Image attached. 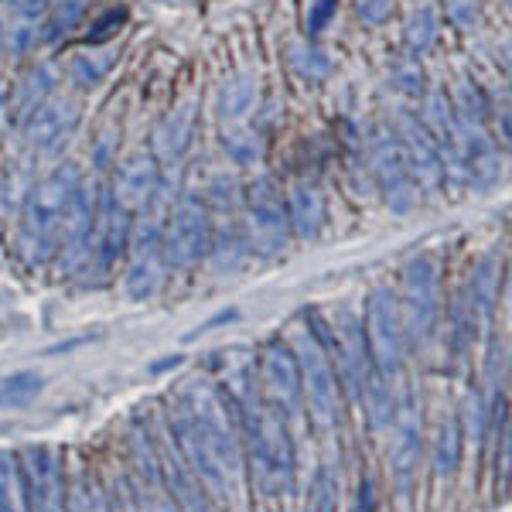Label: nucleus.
<instances>
[{"label": "nucleus", "mask_w": 512, "mask_h": 512, "mask_svg": "<svg viewBox=\"0 0 512 512\" xmlns=\"http://www.w3.org/2000/svg\"><path fill=\"white\" fill-rule=\"evenodd\" d=\"M287 222H291V236L301 239H315L321 222H325V198L311 181H297V185L287 192Z\"/></svg>", "instance_id": "18"}, {"label": "nucleus", "mask_w": 512, "mask_h": 512, "mask_svg": "<svg viewBox=\"0 0 512 512\" xmlns=\"http://www.w3.org/2000/svg\"><path fill=\"white\" fill-rule=\"evenodd\" d=\"M79 188H82V171L76 164H59V168L48 171L45 178L31 185L28 198H24V219H21V250L31 267L52 260L55 250H59L62 219L69 212V205L76 202Z\"/></svg>", "instance_id": "2"}, {"label": "nucleus", "mask_w": 512, "mask_h": 512, "mask_svg": "<svg viewBox=\"0 0 512 512\" xmlns=\"http://www.w3.org/2000/svg\"><path fill=\"white\" fill-rule=\"evenodd\" d=\"M89 0H55V14H52V28L55 31H69L76 28V24L82 21V14H86Z\"/></svg>", "instance_id": "33"}, {"label": "nucleus", "mask_w": 512, "mask_h": 512, "mask_svg": "<svg viewBox=\"0 0 512 512\" xmlns=\"http://www.w3.org/2000/svg\"><path fill=\"white\" fill-rule=\"evenodd\" d=\"M21 475L24 495L31 512H65V482H62V458L48 444H28L21 451Z\"/></svg>", "instance_id": "12"}, {"label": "nucleus", "mask_w": 512, "mask_h": 512, "mask_svg": "<svg viewBox=\"0 0 512 512\" xmlns=\"http://www.w3.org/2000/svg\"><path fill=\"white\" fill-rule=\"evenodd\" d=\"M236 178H229V175H216L212 178V202L222 205V209H233L236 205Z\"/></svg>", "instance_id": "38"}, {"label": "nucleus", "mask_w": 512, "mask_h": 512, "mask_svg": "<svg viewBox=\"0 0 512 512\" xmlns=\"http://www.w3.org/2000/svg\"><path fill=\"white\" fill-rule=\"evenodd\" d=\"M175 366H181V355H171V359L158 362V366H154V373H161V369H175Z\"/></svg>", "instance_id": "41"}, {"label": "nucleus", "mask_w": 512, "mask_h": 512, "mask_svg": "<svg viewBox=\"0 0 512 512\" xmlns=\"http://www.w3.org/2000/svg\"><path fill=\"white\" fill-rule=\"evenodd\" d=\"M222 151L229 154L233 164H253L260 158V140L246 123H233V127L222 130Z\"/></svg>", "instance_id": "27"}, {"label": "nucleus", "mask_w": 512, "mask_h": 512, "mask_svg": "<svg viewBox=\"0 0 512 512\" xmlns=\"http://www.w3.org/2000/svg\"><path fill=\"white\" fill-rule=\"evenodd\" d=\"M396 448H393V468H396V478L400 485H407L410 472L417 465V454H420V417H417V407L414 403H403L400 407V417H396Z\"/></svg>", "instance_id": "19"}, {"label": "nucleus", "mask_w": 512, "mask_h": 512, "mask_svg": "<svg viewBox=\"0 0 512 512\" xmlns=\"http://www.w3.org/2000/svg\"><path fill=\"white\" fill-rule=\"evenodd\" d=\"M7 11H14L21 21H38L48 11V0H4Z\"/></svg>", "instance_id": "39"}, {"label": "nucleus", "mask_w": 512, "mask_h": 512, "mask_svg": "<svg viewBox=\"0 0 512 512\" xmlns=\"http://www.w3.org/2000/svg\"><path fill=\"white\" fill-rule=\"evenodd\" d=\"M335 362L342 369V379L349 383V390L355 400H362L369 407L376 424H386L393 410L390 400V383L376 373L373 359H369V345H366V332H362V321L352 315V311H338L335 315Z\"/></svg>", "instance_id": "3"}, {"label": "nucleus", "mask_w": 512, "mask_h": 512, "mask_svg": "<svg viewBox=\"0 0 512 512\" xmlns=\"http://www.w3.org/2000/svg\"><path fill=\"white\" fill-rule=\"evenodd\" d=\"M212 239L209 205L198 192H185L171 209V219L161 229V253L171 270H192L205 260Z\"/></svg>", "instance_id": "7"}, {"label": "nucleus", "mask_w": 512, "mask_h": 512, "mask_svg": "<svg viewBox=\"0 0 512 512\" xmlns=\"http://www.w3.org/2000/svg\"><path fill=\"white\" fill-rule=\"evenodd\" d=\"M4 52H7V28H4V21H0V59H4Z\"/></svg>", "instance_id": "42"}, {"label": "nucleus", "mask_w": 512, "mask_h": 512, "mask_svg": "<svg viewBox=\"0 0 512 512\" xmlns=\"http://www.w3.org/2000/svg\"><path fill=\"white\" fill-rule=\"evenodd\" d=\"M158 188H161V164H158V158H154V154L137 151L117 168L113 185H110V192H106V195L137 216V212L144 209L154 195H158Z\"/></svg>", "instance_id": "14"}, {"label": "nucleus", "mask_w": 512, "mask_h": 512, "mask_svg": "<svg viewBox=\"0 0 512 512\" xmlns=\"http://www.w3.org/2000/svg\"><path fill=\"white\" fill-rule=\"evenodd\" d=\"M175 434L188 468L202 478L205 489L219 499H229L236 492V478L243 465H239V448L226 403L212 386L192 383L181 393L175 410Z\"/></svg>", "instance_id": "1"}, {"label": "nucleus", "mask_w": 512, "mask_h": 512, "mask_svg": "<svg viewBox=\"0 0 512 512\" xmlns=\"http://www.w3.org/2000/svg\"><path fill=\"white\" fill-rule=\"evenodd\" d=\"M393 86L400 89V93L407 96H420L424 93V69H420L417 55H410V59H400L393 65Z\"/></svg>", "instance_id": "31"}, {"label": "nucleus", "mask_w": 512, "mask_h": 512, "mask_svg": "<svg viewBox=\"0 0 512 512\" xmlns=\"http://www.w3.org/2000/svg\"><path fill=\"white\" fill-rule=\"evenodd\" d=\"M113 62H117L113 52H79V55H72V62H69V79L76 82L79 89H93L110 76Z\"/></svg>", "instance_id": "23"}, {"label": "nucleus", "mask_w": 512, "mask_h": 512, "mask_svg": "<svg viewBox=\"0 0 512 512\" xmlns=\"http://www.w3.org/2000/svg\"><path fill=\"white\" fill-rule=\"evenodd\" d=\"M495 297H499V260H495V253H489L478 260V267L472 274V308L482 325L492 318Z\"/></svg>", "instance_id": "22"}, {"label": "nucleus", "mask_w": 512, "mask_h": 512, "mask_svg": "<svg viewBox=\"0 0 512 512\" xmlns=\"http://www.w3.org/2000/svg\"><path fill=\"white\" fill-rule=\"evenodd\" d=\"M158 198V195H154ZM154 198L137 212L134 226H130V267H127V297L130 301H151L164 284V253H161V209L154 205Z\"/></svg>", "instance_id": "6"}, {"label": "nucleus", "mask_w": 512, "mask_h": 512, "mask_svg": "<svg viewBox=\"0 0 512 512\" xmlns=\"http://www.w3.org/2000/svg\"><path fill=\"white\" fill-rule=\"evenodd\" d=\"M250 458L253 478L267 495H287L294 485V448L287 424L277 410L260 407L250 420Z\"/></svg>", "instance_id": "4"}, {"label": "nucleus", "mask_w": 512, "mask_h": 512, "mask_svg": "<svg viewBox=\"0 0 512 512\" xmlns=\"http://www.w3.org/2000/svg\"><path fill=\"white\" fill-rule=\"evenodd\" d=\"M355 11L366 24H383L393 14V0H355Z\"/></svg>", "instance_id": "36"}, {"label": "nucleus", "mask_w": 512, "mask_h": 512, "mask_svg": "<svg viewBox=\"0 0 512 512\" xmlns=\"http://www.w3.org/2000/svg\"><path fill=\"white\" fill-rule=\"evenodd\" d=\"M195 130H198V99H185V103H178L164 117L158 134H154V158H158V164H168V168L181 164V158L192 151Z\"/></svg>", "instance_id": "17"}, {"label": "nucleus", "mask_w": 512, "mask_h": 512, "mask_svg": "<svg viewBox=\"0 0 512 512\" xmlns=\"http://www.w3.org/2000/svg\"><path fill=\"white\" fill-rule=\"evenodd\" d=\"M144 512H181V509H178V502L171 499V495H164V492L158 489V482H151V489H147Z\"/></svg>", "instance_id": "40"}, {"label": "nucleus", "mask_w": 512, "mask_h": 512, "mask_svg": "<svg viewBox=\"0 0 512 512\" xmlns=\"http://www.w3.org/2000/svg\"><path fill=\"white\" fill-rule=\"evenodd\" d=\"M0 512H24L18 465H14V454L4 448H0Z\"/></svg>", "instance_id": "30"}, {"label": "nucleus", "mask_w": 512, "mask_h": 512, "mask_svg": "<svg viewBox=\"0 0 512 512\" xmlns=\"http://www.w3.org/2000/svg\"><path fill=\"white\" fill-rule=\"evenodd\" d=\"M291 65H294L297 76L308 79V82H318V79H325L328 72H332V59H328L321 48L304 45V41H294V45H291Z\"/></svg>", "instance_id": "28"}, {"label": "nucleus", "mask_w": 512, "mask_h": 512, "mask_svg": "<svg viewBox=\"0 0 512 512\" xmlns=\"http://www.w3.org/2000/svg\"><path fill=\"white\" fill-rule=\"evenodd\" d=\"M263 383H267L270 396H274L280 417H297L301 410V373H297V359L291 345L274 342L263 355Z\"/></svg>", "instance_id": "16"}, {"label": "nucleus", "mask_w": 512, "mask_h": 512, "mask_svg": "<svg viewBox=\"0 0 512 512\" xmlns=\"http://www.w3.org/2000/svg\"><path fill=\"white\" fill-rule=\"evenodd\" d=\"M461 458V427L458 420L448 417L441 420V431H437V444H434V475L448 478L454 468H458Z\"/></svg>", "instance_id": "24"}, {"label": "nucleus", "mask_w": 512, "mask_h": 512, "mask_svg": "<svg viewBox=\"0 0 512 512\" xmlns=\"http://www.w3.org/2000/svg\"><path fill=\"white\" fill-rule=\"evenodd\" d=\"M291 352L297 359V373H301V393L308 396L311 420L321 431H335L338 424V376L328 362V352L318 338V328H294Z\"/></svg>", "instance_id": "5"}, {"label": "nucleus", "mask_w": 512, "mask_h": 512, "mask_svg": "<svg viewBox=\"0 0 512 512\" xmlns=\"http://www.w3.org/2000/svg\"><path fill=\"white\" fill-rule=\"evenodd\" d=\"M335 14H338V0H311V4H308V18H304V24H308V35L318 38L321 31L332 24Z\"/></svg>", "instance_id": "34"}, {"label": "nucleus", "mask_w": 512, "mask_h": 512, "mask_svg": "<svg viewBox=\"0 0 512 512\" xmlns=\"http://www.w3.org/2000/svg\"><path fill=\"white\" fill-rule=\"evenodd\" d=\"M246 250L256 256H277L287 250L291 239V222H287L284 198L270 178H256L246 188V219H243Z\"/></svg>", "instance_id": "9"}, {"label": "nucleus", "mask_w": 512, "mask_h": 512, "mask_svg": "<svg viewBox=\"0 0 512 512\" xmlns=\"http://www.w3.org/2000/svg\"><path fill=\"white\" fill-rule=\"evenodd\" d=\"M246 239H243V229L233 226V222H226V226L219 229V233H212L209 239V263L216 274H233L239 263L246 260Z\"/></svg>", "instance_id": "21"}, {"label": "nucleus", "mask_w": 512, "mask_h": 512, "mask_svg": "<svg viewBox=\"0 0 512 512\" xmlns=\"http://www.w3.org/2000/svg\"><path fill=\"white\" fill-rule=\"evenodd\" d=\"M403 41H407L410 55H424L427 48L437 41V14L434 7H417L414 14L407 18V28H403Z\"/></svg>", "instance_id": "26"}, {"label": "nucleus", "mask_w": 512, "mask_h": 512, "mask_svg": "<svg viewBox=\"0 0 512 512\" xmlns=\"http://www.w3.org/2000/svg\"><path fill=\"white\" fill-rule=\"evenodd\" d=\"M369 171L379 181V188L386 192V205L403 216L417 205V181L410 175L407 154L400 147L396 130H376L369 137Z\"/></svg>", "instance_id": "11"}, {"label": "nucleus", "mask_w": 512, "mask_h": 512, "mask_svg": "<svg viewBox=\"0 0 512 512\" xmlns=\"http://www.w3.org/2000/svg\"><path fill=\"white\" fill-rule=\"evenodd\" d=\"M400 321L403 335H410L417 345H427L437 332V318H441V280H437L434 256H417L403 270V301Z\"/></svg>", "instance_id": "8"}, {"label": "nucleus", "mask_w": 512, "mask_h": 512, "mask_svg": "<svg viewBox=\"0 0 512 512\" xmlns=\"http://www.w3.org/2000/svg\"><path fill=\"white\" fill-rule=\"evenodd\" d=\"M55 93V72L48 65H38L35 72H28V79L21 82V93H18V106L21 113L28 117L38 103H45L48 96Z\"/></svg>", "instance_id": "29"}, {"label": "nucleus", "mask_w": 512, "mask_h": 512, "mask_svg": "<svg viewBox=\"0 0 512 512\" xmlns=\"http://www.w3.org/2000/svg\"><path fill=\"white\" fill-rule=\"evenodd\" d=\"M256 76L253 72H239L229 82H222V93H219V120L222 127H233V123H246V117L253 113L256 106Z\"/></svg>", "instance_id": "20"}, {"label": "nucleus", "mask_w": 512, "mask_h": 512, "mask_svg": "<svg viewBox=\"0 0 512 512\" xmlns=\"http://www.w3.org/2000/svg\"><path fill=\"white\" fill-rule=\"evenodd\" d=\"M76 512H113V509H110V502H106V495L89 482V485H82L76 495Z\"/></svg>", "instance_id": "37"}, {"label": "nucleus", "mask_w": 512, "mask_h": 512, "mask_svg": "<svg viewBox=\"0 0 512 512\" xmlns=\"http://www.w3.org/2000/svg\"><path fill=\"white\" fill-rule=\"evenodd\" d=\"M45 379L31 369H21V373H11L7 379H0V410H11V407H24L41 393Z\"/></svg>", "instance_id": "25"}, {"label": "nucleus", "mask_w": 512, "mask_h": 512, "mask_svg": "<svg viewBox=\"0 0 512 512\" xmlns=\"http://www.w3.org/2000/svg\"><path fill=\"white\" fill-rule=\"evenodd\" d=\"M366 345L369 359H373L376 373L390 383L400 373L403 362V321H400V304L390 287H376L366 301Z\"/></svg>", "instance_id": "10"}, {"label": "nucleus", "mask_w": 512, "mask_h": 512, "mask_svg": "<svg viewBox=\"0 0 512 512\" xmlns=\"http://www.w3.org/2000/svg\"><path fill=\"white\" fill-rule=\"evenodd\" d=\"M444 11H448L454 28L472 31L482 18V0H444Z\"/></svg>", "instance_id": "32"}, {"label": "nucleus", "mask_w": 512, "mask_h": 512, "mask_svg": "<svg viewBox=\"0 0 512 512\" xmlns=\"http://www.w3.org/2000/svg\"><path fill=\"white\" fill-rule=\"evenodd\" d=\"M396 137H400V147H403V154H407L410 175H414L417 185H424V188L441 185V181H444V161H441V151H437L434 137L427 134L424 120H417L414 113H400Z\"/></svg>", "instance_id": "15"}, {"label": "nucleus", "mask_w": 512, "mask_h": 512, "mask_svg": "<svg viewBox=\"0 0 512 512\" xmlns=\"http://www.w3.org/2000/svg\"><path fill=\"white\" fill-rule=\"evenodd\" d=\"M79 127V103L69 96H48L24 117V137L41 154L59 151Z\"/></svg>", "instance_id": "13"}, {"label": "nucleus", "mask_w": 512, "mask_h": 512, "mask_svg": "<svg viewBox=\"0 0 512 512\" xmlns=\"http://www.w3.org/2000/svg\"><path fill=\"white\" fill-rule=\"evenodd\" d=\"M123 21H127V7H113V11H106L103 18L93 24V31H89V45H103V41H110L123 28Z\"/></svg>", "instance_id": "35"}]
</instances>
